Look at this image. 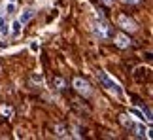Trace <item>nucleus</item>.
<instances>
[{"mask_svg":"<svg viewBox=\"0 0 153 140\" xmlns=\"http://www.w3.org/2000/svg\"><path fill=\"white\" fill-rule=\"evenodd\" d=\"M119 119H121V123L127 127L131 133H134L136 136H140V138H151V129L149 127H146L144 125V121H140V119H134L131 114H123V115H119Z\"/></svg>","mask_w":153,"mask_h":140,"instance_id":"f257e3e1","label":"nucleus"},{"mask_svg":"<svg viewBox=\"0 0 153 140\" xmlns=\"http://www.w3.org/2000/svg\"><path fill=\"white\" fill-rule=\"evenodd\" d=\"M97 78H98V81H100V83H102V85H104L110 93H114L117 98H123V89H121V85L117 83V81L111 78L108 72H104V70H98Z\"/></svg>","mask_w":153,"mask_h":140,"instance_id":"f03ea898","label":"nucleus"},{"mask_svg":"<svg viewBox=\"0 0 153 140\" xmlns=\"http://www.w3.org/2000/svg\"><path fill=\"white\" fill-rule=\"evenodd\" d=\"M93 34L98 40H110V38H114V28L108 23H104L102 19H98L97 23H93Z\"/></svg>","mask_w":153,"mask_h":140,"instance_id":"7ed1b4c3","label":"nucleus"},{"mask_svg":"<svg viewBox=\"0 0 153 140\" xmlns=\"http://www.w3.org/2000/svg\"><path fill=\"white\" fill-rule=\"evenodd\" d=\"M72 85H74V89L78 91L79 95H83V97H89V95H91V85L87 83L83 78H74Z\"/></svg>","mask_w":153,"mask_h":140,"instance_id":"20e7f679","label":"nucleus"},{"mask_svg":"<svg viewBox=\"0 0 153 140\" xmlns=\"http://www.w3.org/2000/svg\"><path fill=\"white\" fill-rule=\"evenodd\" d=\"M117 25H119L123 31H128V32H134V31H138V27H136V23H134L131 17H127V15H119L117 17Z\"/></svg>","mask_w":153,"mask_h":140,"instance_id":"39448f33","label":"nucleus"},{"mask_svg":"<svg viewBox=\"0 0 153 140\" xmlns=\"http://www.w3.org/2000/svg\"><path fill=\"white\" fill-rule=\"evenodd\" d=\"M21 31H23V23L19 19H13V21L10 23V34L13 38H19L21 36Z\"/></svg>","mask_w":153,"mask_h":140,"instance_id":"423d86ee","label":"nucleus"},{"mask_svg":"<svg viewBox=\"0 0 153 140\" xmlns=\"http://www.w3.org/2000/svg\"><path fill=\"white\" fill-rule=\"evenodd\" d=\"M114 38H115V45L121 49H127L131 45V40H128L127 34H114Z\"/></svg>","mask_w":153,"mask_h":140,"instance_id":"0eeeda50","label":"nucleus"},{"mask_svg":"<svg viewBox=\"0 0 153 140\" xmlns=\"http://www.w3.org/2000/svg\"><path fill=\"white\" fill-rule=\"evenodd\" d=\"M34 13H36V11H34L32 8H27V10H23L21 13H19V17H17V19H19V21L23 23V25H27V23H28V21H30L32 17H34Z\"/></svg>","mask_w":153,"mask_h":140,"instance_id":"6e6552de","label":"nucleus"},{"mask_svg":"<svg viewBox=\"0 0 153 140\" xmlns=\"http://www.w3.org/2000/svg\"><path fill=\"white\" fill-rule=\"evenodd\" d=\"M0 34H2V36H8L10 34V25H8V21H6L4 13H0Z\"/></svg>","mask_w":153,"mask_h":140,"instance_id":"1a4fd4ad","label":"nucleus"},{"mask_svg":"<svg viewBox=\"0 0 153 140\" xmlns=\"http://www.w3.org/2000/svg\"><path fill=\"white\" fill-rule=\"evenodd\" d=\"M15 11H17L15 2H6V4H4V13H6V15H13Z\"/></svg>","mask_w":153,"mask_h":140,"instance_id":"9d476101","label":"nucleus"},{"mask_svg":"<svg viewBox=\"0 0 153 140\" xmlns=\"http://www.w3.org/2000/svg\"><path fill=\"white\" fill-rule=\"evenodd\" d=\"M0 114L4 115V118H13V108L11 106H6V104H2V106H0Z\"/></svg>","mask_w":153,"mask_h":140,"instance_id":"9b49d317","label":"nucleus"},{"mask_svg":"<svg viewBox=\"0 0 153 140\" xmlns=\"http://www.w3.org/2000/svg\"><path fill=\"white\" fill-rule=\"evenodd\" d=\"M28 49H30V53L36 55L40 51V42H38V40H30V42H28Z\"/></svg>","mask_w":153,"mask_h":140,"instance_id":"f8f14e48","label":"nucleus"},{"mask_svg":"<svg viewBox=\"0 0 153 140\" xmlns=\"http://www.w3.org/2000/svg\"><path fill=\"white\" fill-rule=\"evenodd\" d=\"M53 85H55V89H64L66 81H64L62 78H53Z\"/></svg>","mask_w":153,"mask_h":140,"instance_id":"ddd939ff","label":"nucleus"},{"mask_svg":"<svg viewBox=\"0 0 153 140\" xmlns=\"http://www.w3.org/2000/svg\"><path fill=\"white\" fill-rule=\"evenodd\" d=\"M57 136H59V138H64V136H68L66 129H64V127H61V125H59V127H57Z\"/></svg>","mask_w":153,"mask_h":140,"instance_id":"4468645a","label":"nucleus"},{"mask_svg":"<svg viewBox=\"0 0 153 140\" xmlns=\"http://www.w3.org/2000/svg\"><path fill=\"white\" fill-rule=\"evenodd\" d=\"M32 81L34 83H44V78L40 74H32Z\"/></svg>","mask_w":153,"mask_h":140,"instance_id":"2eb2a0df","label":"nucleus"},{"mask_svg":"<svg viewBox=\"0 0 153 140\" xmlns=\"http://www.w3.org/2000/svg\"><path fill=\"white\" fill-rule=\"evenodd\" d=\"M0 48H2V49H6V48H8V44H6V40H0Z\"/></svg>","mask_w":153,"mask_h":140,"instance_id":"dca6fc26","label":"nucleus"},{"mask_svg":"<svg viewBox=\"0 0 153 140\" xmlns=\"http://www.w3.org/2000/svg\"><path fill=\"white\" fill-rule=\"evenodd\" d=\"M102 2H104L106 6H111V4H114V0H102Z\"/></svg>","mask_w":153,"mask_h":140,"instance_id":"f3484780","label":"nucleus"},{"mask_svg":"<svg viewBox=\"0 0 153 140\" xmlns=\"http://www.w3.org/2000/svg\"><path fill=\"white\" fill-rule=\"evenodd\" d=\"M125 2H131V4H138L140 0H125Z\"/></svg>","mask_w":153,"mask_h":140,"instance_id":"a211bd4d","label":"nucleus"},{"mask_svg":"<svg viewBox=\"0 0 153 140\" xmlns=\"http://www.w3.org/2000/svg\"><path fill=\"white\" fill-rule=\"evenodd\" d=\"M6 2H17V0H6Z\"/></svg>","mask_w":153,"mask_h":140,"instance_id":"6ab92c4d","label":"nucleus"}]
</instances>
